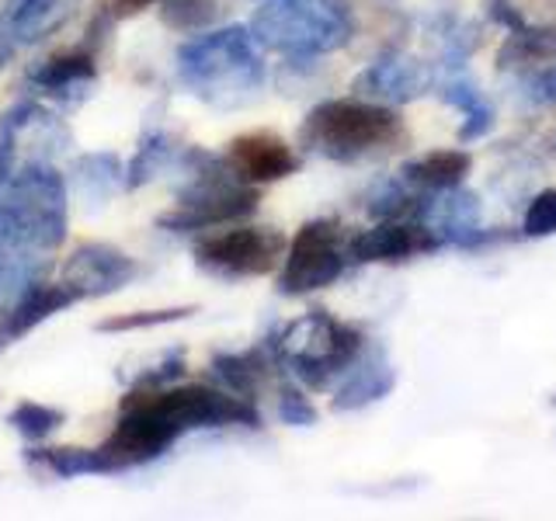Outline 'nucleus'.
<instances>
[{"instance_id": "393cba45", "label": "nucleus", "mask_w": 556, "mask_h": 521, "mask_svg": "<svg viewBox=\"0 0 556 521\" xmlns=\"http://www.w3.org/2000/svg\"><path fill=\"white\" fill-rule=\"evenodd\" d=\"M271 365H278L275 355H271V347L261 344V347H251V352L216 355L213 358V379L219 382L223 390L251 399L261 386H265Z\"/></svg>"}, {"instance_id": "39448f33", "label": "nucleus", "mask_w": 556, "mask_h": 521, "mask_svg": "<svg viewBox=\"0 0 556 521\" xmlns=\"http://www.w3.org/2000/svg\"><path fill=\"white\" fill-rule=\"evenodd\" d=\"M188 181L178 191V202L167 216L156 219V226L167 233H191V230H213V226H230L237 219H248L261 191L257 185L243 181L240 174L226 164V156L191 153L188 161Z\"/></svg>"}, {"instance_id": "473e14b6", "label": "nucleus", "mask_w": 556, "mask_h": 521, "mask_svg": "<svg viewBox=\"0 0 556 521\" xmlns=\"http://www.w3.org/2000/svg\"><path fill=\"white\" fill-rule=\"evenodd\" d=\"M185 376V355H167L161 365H153V369L139 372L132 379V390H164V386H174Z\"/></svg>"}, {"instance_id": "9d476101", "label": "nucleus", "mask_w": 556, "mask_h": 521, "mask_svg": "<svg viewBox=\"0 0 556 521\" xmlns=\"http://www.w3.org/2000/svg\"><path fill=\"white\" fill-rule=\"evenodd\" d=\"M139 275L136 257L126 251L109 247V243H80L63 260L60 282L77 295V300H101V295L122 292Z\"/></svg>"}, {"instance_id": "b1692460", "label": "nucleus", "mask_w": 556, "mask_h": 521, "mask_svg": "<svg viewBox=\"0 0 556 521\" xmlns=\"http://www.w3.org/2000/svg\"><path fill=\"white\" fill-rule=\"evenodd\" d=\"M556 60V28L526 22L521 28L508 31V39L497 49V69L504 74H526V69Z\"/></svg>"}, {"instance_id": "1a4fd4ad", "label": "nucleus", "mask_w": 556, "mask_h": 521, "mask_svg": "<svg viewBox=\"0 0 556 521\" xmlns=\"http://www.w3.org/2000/svg\"><path fill=\"white\" fill-rule=\"evenodd\" d=\"M286 237L271 226H233L195 243V265L216 278H261L286 257Z\"/></svg>"}, {"instance_id": "c85d7f7f", "label": "nucleus", "mask_w": 556, "mask_h": 521, "mask_svg": "<svg viewBox=\"0 0 556 521\" xmlns=\"http://www.w3.org/2000/svg\"><path fill=\"white\" fill-rule=\"evenodd\" d=\"M518 91L532 109H556V60H546L518 74Z\"/></svg>"}, {"instance_id": "f3484780", "label": "nucleus", "mask_w": 556, "mask_h": 521, "mask_svg": "<svg viewBox=\"0 0 556 521\" xmlns=\"http://www.w3.org/2000/svg\"><path fill=\"white\" fill-rule=\"evenodd\" d=\"M77 0H4L0 8V39L11 49L35 46L66 25Z\"/></svg>"}, {"instance_id": "aec40b11", "label": "nucleus", "mask_w": 556, "mask_h": 521, "mask_svg": "<svg viewBox=\"0 0 556 521\" xmlns=\"http://www.w3.org/2000/svg\"><path fill=\"white\" fill-rule=\"evenodd\" d=\"M28 462L56 480L77 476H112L122 473L118 462L104 448H31Z\"/></svg>"}, {"instance_id": "f8f14e48", "label": "nucleus", "mask_w": 556, "mask_h": 521, "mask_svg": "<svg viewBox=\"0 0 556 521\" xmlns=\"http://www.w3.org/2000/svg\"><path fill=\"white\" fill-rule=\"evenodd\" d=\"M431 80L434 74L421 60L407 56V52H400V49H390V52H379V56L355 77V94L393 109V104L417 101L431 87Z\"/></svg>"}, {"instance_id": "6e6552de", "label": "nucleus", "mask_w": 556, "mask_h": 521, "mask_svg": "<svg viewBox=\"0 0 556 521\" xmlns=\"http://www.w3.org/2000/svg\"><path fill=\"white\" fill-rule=\"evenodd\" d=\"M348 268V237L334 219H313L295 230L289 240L282 271H278V292L282 295H309L334 285Z\"/></svg>"}, {"instance_id": "c756f323", "label": "nucleus", "mask_w": 556, "mask_h": 521, "mask_svg": "<svg viewBox=\"0 0 556 521\" xmlns=\"http://www.w3.org/2000/svg\"><path fill=\"white\" fill-rule=\"evenodd\" d=\"M521 233L532 240H543L556 233V188L539 191V195L529 202L526 219H521Z\"/></svg>"}, {"instance_id": "20e7f679", "label": "nucleus", "mask_w": 556, "mask_h": 521, "mask_svg": "<svg viewBox=\"0 0 556 521\" xmlns=\"http://www.w3.org/2000/svg\"><path fill=\"white\" fill-rule=\"evenodd\" d=\"M251 35L289 63H313L352 42L355 11L352 0H261Z\"/></svg>"}, {"instance_id": "dca6fc26", "label": "nucleus", "mask_w": 556, "mask_h": 521, "mask_svg": "<svg viewBox=\"0 0 556 521\" xmlns=\"http://www.w3.org/2000/svg\"><path fill=\"white\" fill-rule=\"evenodd\" d=\"M98 80V63L94 52L87 49H70L60 56H49L28 74V87L35 94L56 98L63 104H77L91 94V87Z\"/></svg>"}, {"instance_id": "f257e3e1", "label": "nucleus", "mask_w": 556, "mask_h": 521, "mask_svg": "<svg viewBox=\"0 0 556 521\" xmlns=\"http://www.w3.org/2000/svg\"><path fill=\"white\" fill-rule=\"evenodd\" d=\"M178 80L208 109L233 112L265 87V60L251 28L226 25L202 31L178 49Z\"/></svg>"}, {"instance_id": "2eb2a0df", "label": "nucleus", "mask_w": 556, "mask_h": 521, "mask_svg": "<svg viewBox=\"0 0 556 521\" xmlns=\"http://www.w3.org/2000/svg\"><path fill=\"white\" fill-rule=\"evenodd\" d=\"M393 386H396L393 361L387 358V352H382L379 344H365L358 358L348 365V372L341 376L330 407L338 414L365 410V407L379 404V399H387L393 393Z\"/></svg>"}, {"instance_id": "7c9ffc66", "label": "nucleus", "mask_w": 556, "mask_h": 521, "mask_svg": "<svg viewBox=\"0 0 556 521\" xmlns=\"http://www.w3.org/2000/svg\"><path fill=\"white\" fill-rule=\"evenodd\" d=\"M278 421L289 428H309L317 424V407L309 404V396L295 386L278 390Z\"/></svg>"}, {"instance_id": "7ed1b4c3", "label": "nucleus", "mask_w": 556, "mask_h": 521, "mask_svg": "<svg viewBox=\"0 0 556 521\" xmlns=\"http://www.w3.org/2000/svg\"><path fill=\"white\" fill-rule=\"evenodd\" d=\"M404 118L390 104L369 98H330L313 104L300 126V147L334 164H355L365 156L404 143Z\"/></svg>"}, {"instance_id": "9b49d317", "label": "nucleus", "mask_w": 556, "mask_h": 521, "mask_svg": "<svg viewBox=\"0 0 556 521\" xmlns=\"http://www.w3.org/2000/svg\"><path fill=\"white\" fill-rule=\"evenodd\" d=\"M439 247L442 240L421 219H379L372 230L348 237V265H400Z\"/></svg>"}, {"instance_id": "4be33fe9", "label": "nucleus", "mask_w": 556, "mask_h": 521, "mask_svg": "<svg viewBox=\"0 0 556 521\" xmlns=\"http://www.w3.org/2000/svg\"><path fill=\"white\" fill-rule=\"evenodd\" d=\"M469 167H473V156L466 150H431L410 161L400 170V178L417 191H448L466 181Z\"/></svg>"}, {"instance_id": "f704fd0d", "label": "nucleus", "mask_w": 556, "mask_h": 521, "mask_svg": "<svg viewBox=\"0 0 556 521\" xmlns=\"http://www.w3.org/2000/svg\"><path fill=\"white\" fill-rule=\"evenodd\" d=\"M546 150H549V153L556 156V129H553V132L546 136Z\"/></svg>"}, {"instance_id": "2f4dec72", "label": "nucleus", "mask_w": 556, "mask_h": 521, "mask_svg": "<svg viewBox=\"0 0 556 521\" xmlns=\"http://www.w3.org/2000/svg\"><path fill=\"white\" fill-rule=\"evenodd\" d=\"M153 4H161V0H94V25H87V31H109L115 22L136 17Z\"/></svg>"}, {"instance_id": "412c9836", "label": "nucleus", "mask_w": 556, "mask_h": 521, "mask_svg": "<svg viewBox=\"0 0 556 521\" xmlns=\"http://www.w3.org/2000/svg\"><path fill=\"white\" fill-rule=\"evenodd\" d=\"M70 181H74L77 199L87 208H101L115 191L126 185V167L115 153H84L80 161L70 170Z\"/></svg>"}, {"instance_id": "cd10ccee", "label": "nucleus", "mask_w": 556, "mask_h": 521, "mask_svg": "<svg viewBox=\"0 0 556 521\" xmlns=\"http://www.w3.org/2000/svg\"><path fill=\"white\" fill-rule=\"evenodd\" d=\"M195 306H174V309H136V313H115V317H104L98 323L101 334H132V330H153V327H167L188 320Z\"/></svg>"}, {"instance_id": "bb28decb", "label": "nucleus", "mask_w": 556, "mask_h": 521, "mask_svg": "<svg viewBox=\"0 0 556 521\" xmlns=\"http://www.w3.org/2000/svg\"><path fill=\"white\" fill-rule=\"evenodd\" d=\"M66 421V414L49 407V404H35V399H25V404H17L11 414H8V424L22 434L25 442H46L52 431Z\"/></svg>"}, {"instance_id": "a878e982", "label": "nucleus", "mask_w": 556, "mask_h": 521, "mask_svg": "<svg viewBox=\"0 0 556 521\" xmlns=\"http://www.w3.org/2000/svg\"><path fill=\"white\" fill-rule=\"evenodd\" d=\"M223 14V0H161V17L174 31H205Z\"/></svg>"}, {"instance_id": "ddd939ff", "label": "nucleus", "mask_w": 556, "mask_h": 521, "mask_svg": "<svg viewBox=\"0 0 556 521\" xmlns=\"http://www.w3.org/2000/svg\"><path fill=\"white\" fill-rule=\"evenodd\" d=\"M417 219L442 240V247L445 243H452V247H480V243L494 240V233H486L480 226L477 195L463 185L448 191H425Z\"/></svg>"}, {"instance_id": "0eeeda50", "label": "nucleus", "mask_w": 556, "mask_h": 521, "mask_svg": "<svg viewBox=\"0 0 556 521\" xmlns=\"http://www.w3.org/2000/svg\"><path fill=\"white\" fill-rule=\"evenodd\" d=\"M129 404L147 410L174 442L191 431L213 428H261V414L248 396H237L223 386H164L132 390Z\"/></svg>"}, {"instance_id": "a211bd4d", "label": "nucleus", "mask_w": 556, "mask_h": 521, "mask_svg": "<svg viewBox=\"0 0 556 521\" xmlns=\"http://www.w3.org/2000/svg\"><path fill=\"white\" fill-rule=\"evenodd\" d=\"M80 303L74 292H70L63 282L49 285V282H31L17 300L8 306V313L0 320H4V334L8 341L14 344L17 338H25L28 330H35L39 323H46L49 317H56V313H63L66 306Z\"/></svg>"}, {"instance_id": "f03ea898", "label": "nucleus", "mask_w": 556, "mask_h": 521, "mask_svg": "<svg viewBox=\"0 0 556 521\" xmlns=\"http://www.w3.org/2000/svg\"><path fill=\"white\" fill-rule=\"evenodd\" d=\"M66 240V181L46 161L14 167L0 185V251L39 257Z\"/></svg>"}, {"instance_id": "423d86ee", "label": "nucleus", "mask_w": 556, "mask_h": 521, "mask_svg": "<svg viewBox=\"0 0 556 521\" xmlns=\"http://www.w3.org/2000/svg\"><path fill=\"white\" fill-rule=\"evenodd\" d=\"M278 365L309 390H327L330 382L348 372V365L358 358L365 338L352 323H341L324 309H309L300 320L286 323L275 338L265 341Z\"/></svg>"}, {"instance_id": "72a5a7b5", "label": "nucleus", "mask_w": 556, "mask_h": 521, "mask_svg": "<svg viewBox=\"0 0 556 521\" xmlns=\"http://www.w3.org/2000/svg\"><path fill=\"white\" fill-rule=\"evenodd\" d=\"M11 52H14V49H11V46H8L4 39H0V66H4V63L11 60Z\"/></svg>"}, {"instance_id": "6ab92c4d", "label": "nucleus", "mask_w": 556, "mask_h": 521, "mask_svg": "<svg viewBox=\"0 0 556 521\" xmlns=\"http://www.w3.org/2000/svg\"><path fill=\"white\" fill-rule=\"evenodd\" d=\"M439 98L452 104L463 115L459 126V143H473L494 129V109L483 98V91L466 77V69H452V74H439Z\"/></svg>"}, {"instance_id": "4468645a", "label": "nucleus", "mask_w": 556, "mask_h": 521, "mask_svg": "<svg viewBox=\"0 0 556 521\" xmlns=\"http://www.w3.org/2000/svg\"><path fill=\"white\" fill-rule=\"evenodd\" d=\"M226 164H230L243 181L251 185H271L300 170V156L278 132L254 129L240 132L226 143Z\"/></svg>"}, {"instance_id": "5701e85b", "label": "nucleus", "mask_w": 556, "mask_h": 521, "mask_svg": "<svg viewBox=\"0 0 556 521\" xmlns=\"http://www.w3.org/2000/svg\"><path fill=\"white\" fill-rule=\"evenodd\" d=\"M191 153L195 150L178 147L164 129H150L143 139H139V150L126 167V188H143L170 167H188Z\"/></svg>"}]
</instances>
